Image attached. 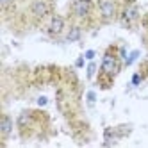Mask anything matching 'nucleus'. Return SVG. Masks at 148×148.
<instances>
[{"instance_id": "nucleus-1", "label": "nucleus", "mask_w": 148, "mask_h": 148, "mask_svg": "<svg viewBox=\"0 0 148 148\" xmlns=\"http://www.w3.org/2000/svg\"><path fill=\"white\" fill-rule=\"evenodd\" d=\"M120 59L116 54H112L111 50H107L103 54V59H102V64H100V71H102V75L105 77H116L118 75V71H120Z\"/></svg>"}, {"instance_id": "nucleus-2", "label": "nucleus", "mask_w": 148, "mask_h": 148, "mask_svg": "<svg viewBox=\"0 0 148 148\" xmlns=\"http://www.w3.org/2000/svg\"><path fill=\"white\" fill-rule=\"evenodd\" d=\"M93 11V2L91 0H73V4H71V13L75 14L77 18L84 20V18H88Z\"/></svg>"}, {"instance_id": "nucleus-3", "label": "nucleus", "mask_w": 148, "mask_h": 148, "mask_svg": "<svg viewBox=\"0 0 148 148\" xmlns=\"http://www.w3.org/2000/svg\"><path fill=\"white\" fill-rule=\"evenodd\" d=\"M50 11H52L50 0H34V2L30 4V13H32V16L38 18V20L48 16Z\"/></svg>"}, {"instance_id": "nucleus-4", "label": "nucleus", "mask_w": 148, "mask_h": 148, "mask_svg": "<svg viewBox=\"0 0 148 148\" xmlns=\"http://www.w3.org/2000/svg\"><path fill=\"white\" fill-rule=\"evenodd\" d=\"M98 11H100V16L105 20V22H111V20L116 16L114 0H98Z\"/></svg>"}, {"instance_id": "nucleus-5", "label": "nucleus", "mask_w": 148, "mask_h": 148, "mask_svg": "<svg viewBox=\"0 0 148 148\" xmlns=\"http://www.w3.org/2000/svg\"><path fill=\"white\" fill-rule=\"evenodd\" d=\"M137 20H139V9H137V5H134V4L125 5V9L121 11V22L125 25H132Z\"/></svg>"}, {"instance_id": "nucleus-6", "label": "nucleus", "mask_w": 148, "mask_h": 148, "mask_svg": "<svg viewBox=\"0 0 148 148\" xmlns=\"http://www.w3.org/2000/svg\"><path fill=\"white\" fill-rule=\"evenodd\" d=\"M64 30V18L62 16H52L48 23V34L50 36H59Z\"/></svg>"}, {"instance_id": "nucleus-7", "label": "nucleus", "mask_w": 148, "mask_h": 148, "mask_svg": "<svg viewBox=\"0 0 148 148\" xmlns=\"http://www.w3.org/2000/svg\"><path fill=\"white\" fill-rule=\"evenodd\" d=\"M11 132H13V120L11 116L4 114L2 120H0V134H2V137H9Z\"/></svg>"}, {"instance_id": "nucleus-8", "label": "nucleus", "mask_w": 148, "mask_h": 148, "mask_svg": "<svg viewBox=\"0 0 148 148\" xmlns=\"http://www.w3.org/2000/svg\"><path fill=\"white\" fill-rule=\"evenodd\" d=\"M80 36H82L80 27H75V25H73V27L68 30V34H66V41L73 43V41H79V39H80Z\"/></svg>"}, {"instance_id": "nucleus-9", "label": "nucleus", "mask_w": 148, "mask_h": 148, "mask_svg": "<svg viewBox=\"0 0 148 148\" xmlns=\"http://www.w3.org/2000/svg\"><path fill=\"white\" fill-rule=\"evenodd\" d=\"M137 56H139V52H132V54L129 56V57H127V61H125V64H132V62L136 61V57Z\"/></svg>"}, {"instance_id": "nucleus-10", "label": "nucleus", "mask_w": 148, "mask_h": 148, "mask_svg": "<svg viewBox=\"0 0 148 148\" xmlns=\"http://www.w3.org/2000/svg\"><path fill=\"white\" fill-rule=\"evenodd\" d=\"M0 2H2V7L4 9H9V7L14 4V0H0Z\"/></svg>"}, {"instance_id": "nucleus-11", "label": "nucleus", "mask_w": 148, "mask_h": 148, "mask_svg": "<svg viewBox=\"0 0 148 148\" xmlns=\"http://www.w3.org/2000/svg\"><path fill=\"white\" fill-rule=\"evenodd\" d=\"M95 68H97V66H95V62H89V66H88V75H89V77H93Z\"/></svg>"}, {"instance_id": "nucleus-12", "label": "nucleus", "mask_w": 148, "mask_h": 148, "mask_svg": "<svg viewBox=\"0 0 148 148\" xmlns=\"http://www.w3.org/2000/svg\"><path fill=\"white\" fill-rule=\"evenodd\" d=\"M139 82H141V75L137 73V75H134V79H132V84L136 86V84H139Z\"/></svg>"}, {"instance_id": "nucleus-13", "label": "nucleus", "mask_w": 148, "mask_h": 148, "mask_svg": "<svg viewBox=\"0 0 148 148\" xmlns=\"http://www.w3.org/2000/svg\"><path fill=\"white\" fill-rule=\"evenodd\" d=\"M93 57H95V52H93V50L86 52V59H93Z\"/></svg>"}, {"instance_id": "nucleus-14", "label": "nucleus", "mask_w": 148, "mask_h": 148, "mask_svg": "<svg viewBox=\"0 0 148 148\" xmlns=\"http://www.w3.org/2000/svg\"><path fill=\"white\" fill-rule=\"evenodd\" d=\"M38 103H39V105H43V103H47V98H39V100H38Z\"/></svg>"}]
</instances>
